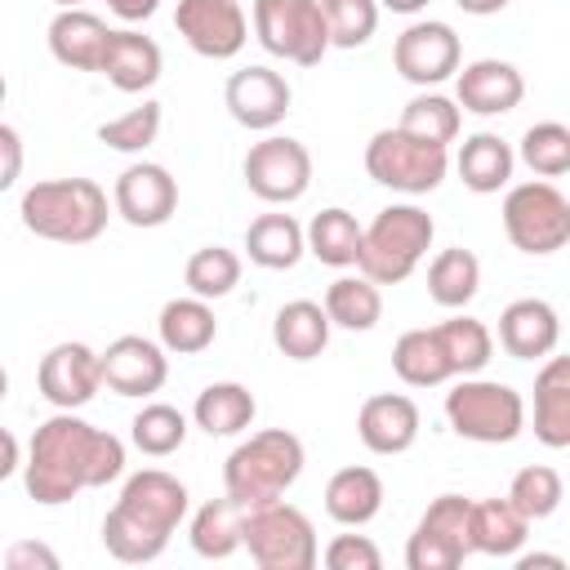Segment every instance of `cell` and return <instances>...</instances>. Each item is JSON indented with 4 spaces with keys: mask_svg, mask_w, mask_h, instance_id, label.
<instances>
[{
    "mask_svg": "<svg viewBox=\"0 0 570 570\" xmlns=\"http://www.w3.org/2000/svg\"><path fill=\"white\" fill-rule=\"evenodd\" d=\"M125 472V441L107 428L85 423L76 410L49 414L27 445L22 485L40 508L71 503L80 490H102Z\"/></svg>",
    "mask_w": 570,
    "mask_h": 570,
    "instance_id": "6da1fadb",
    "label": "cell"
},
{
    "mask_svg": "<svg viewBox=\"0 0 570 570\" xmlns=\"http://www.w3.org/2000/svg\"><path fill=\"white\" fill-rule=\"evenodd\" d=\"M187 508H191V494L174 472L142 468V472L125 476L120 499L107 508L102 548L125 566L156 561L169 548V534L183 525Z\"/></svg>",
    "mask_w": 570,
    "mask_h": 570,
    "instance_id": "7a4b0ae2",
    "label": "cell"
},
{
    "mask_svg": "<svg viewBox=\"0 0 570 570\" xmlns=\"http://www.w3.org/2000/svg\"><path fill=\"white\" fill-rule=\"evenodd\" d=\"M18 218L31 236L53 245H89L107 232L111 205L94 178H45L22 191Z\"/></svg>",
    "mask_w": 570,
    "mask_h": 570,
    "instance_id": "3957f363",
    "label": "cell"
},
{
    "mask_svg": "<svg viewBox=\"0 0 570 570\" xmlns=\"http://www.w3.org/2000/svg\"><path fill=\"white\" fill-rule=\"evenodd\" d=\"M303 441L285 428H263L249 441H240L223 463V490L240 508H258L272 499H285V490L303 476Z\"/></svg>",
    "mask_w": 570,
    "mask_h": 570,
    "instance_id": "277c9868",
    "label": "cell"
},
{
    "mask_svg": "<svg viewBox=\"0 0 570 570\" xmlns=\"http://www.w3.org/2000/svg\"><path fill=\"white\" fill-rule=\"evenodd\" d=\"M436 223L428 209L419 205H387L374 214L370 227H361V254H356V272L374 285H401L423 254L432 249Z\"/></svg>",
    "mask_w": 570,
    "mask_h": 570,
    "instance_id": "5b68a950",
    "label": "cell"
},
{
    "mask_svg": "<svg viewBox=\"0 0 570 570\" xmlns=\"http://www.w3.org/2000/svg\"><path fill=\"white\" fill-rule=\"evenodd\" d=\"M445 419L463 441L476 445H508L525 428V401L517 387L481 374H463L445 392Z\"/></svg>",
    "mask_w": 570,
    "mask_h": 570,
    "instance_id": "8992f818",
    "label": "cell"
},
{
    "mask_svg": "<svg viewBox=\"0 0 570 570\" xmlns=\"http://www.w3.org/2000/svg\"><path fill=\"white\" fill-rule=\"evenodd\" d=\"M240 548H249V557H254L263 570H312V566L321 561L312 517H307L303 508L285 503V499L245 508Z\"/></svg>",
    "mask_w": 570,
    "mask_h": 570,
    "instance_id": "52a82bcc",
    "label": "cell"
},
{
    "mask_svg": "<svg viewBox=\"0 0 570 570\" xmlns=\"http://www.w3.org/2000/svg\"><path fill=\"white\" fill-rule=\"evenodd\" d=\"M445 169H450V147L414 138V134H405L396 125L379 129L365 142V174L379 187H392V191H405V196H423V191L441 187Z\"/></svg>",
    "mask_w": 570,
    "mask_h": 570,
    "instance_id": "ba28073f",
    "label": "cell"
},
{
    "mask_svg": "<svg viewBox=\"0 0 570 570\" xmlns=\"http://www.w3.org/2000/svg\"><path fill=\"white\" fill-rule=\"evenodd\" d=\"M503 232L521 254H557L570 240V200L557 183L530 178L503 196Z\"/></svg>",
    "mask_w": 570,
    "mask_h": 570,
    "instance_id": "9c48e42d",
    "label": "cell"
},
{
    "mask_svg": "<svg viewBox=\"0 0 570 570\" xmlns=\"http://www.w3.org/2000/svg\"><path fill=\"white\" fill-rule=\"evenodd\" d=\"M249 18L258 45L294 67H316L330 53V27L321 0H254Z\"/></svg>",
    "mask_w": 570,
    "mask_h": 570,
    "instance_id": "30bf717a",
    "label": "cell"
},
{
    "mask_svg": "<svg viewBox=\"0 0 570 570\" xmlns=\"http://www.w3.org/2000/svg\"><path fill=\"white\" fill-rule=\"evenodd\" d=\"M468 557H472V499L436 494L405 543V566L410 570H459Z\"/></svg>",
    "mask_w": 570,
    "mask_h": 570,
    "instance_id": "8fae6325",
    "label": "cell"
},
{
    "mask_svg": "<svg viewBox=\"0 0 570 570\" xmlns=\"http://www.w3.org/2000/svg\"><path fill=\"white\" fill-rule=\"evenodd\" d=\"M245 187L267 205H294L312 187V151L298 138L267 134L245 151Z\"/></svg>",
    "mask_w": 570,
    "mask_h": 570,
    "instance_id": "7c38bea8",
    "label": "cell"
},
{
    "mask_svg": "<svg viewBox=\"0 0 570 570\" xmlns=\"http://www.w3.org/2000/svg\"><path fill=\"white\" fill-rule=\"evenodd\" d=\"M459 62H463V45H459L454 27L436 22V18L410 22L392 45V67L401 71V80H410L419 89L450 80L459 71Z\"/></svg>",
    "mask_w": 570,
    "mask_h": 570,
    "instance_id": "4fadbf2b",
    "label": "cell"
},
{
    "mask_svg": "<svg viewBox=\"0 0 570 570\" xmlns=\"http://www.w3.org/2000/svg\"><path fill=\"white\" fill-rule=\"evenodd\" d=\"M174 27L200 58H214V62L236 58L249 40V18L240 0H178Z\"/></svg>",
    "mask_w": 570,
    "mask_h": 570,
    "instance_id": "5bb4252c",
    "label": "cell"
},
{
    "mask_svg": "<svg viewBox=\"0 0 570 570\" xmlns=\"http://www.w3.org/2000/svg\"><path fill=\"white\" fill-rule=\"evenodd\" d=\"M223 102L232 111L236 125L254 129V134H272L285 116H289V102H294V89L281 71L272 67H240L227 76L223 85Z\"/></svg>",
    "mask_w": 570,
    "mask_h": 570,
    "instance_id": "9a60e30c",
    "label": "cell"
},
{
    "mask_svg": "<svg viewBox=\"0 0 570 570\" xmlns=\"http://www.w3.org/2000/svg\"><path fill=\"white\" fill-rule=\"evenodd\" d=\"M98 370L102 387H111L116 396H151L169 379V352L156 338L120 334L98 352Z\"/></svg>",
    "mask_w": 570,
    "mask_h": 570,
    "instance_id": "2e32d148",
    "label": "cell"
},
{
    "mask_svg": "<svg viewBox=\"0 0 570 570\" xmlns=\"http://www.w3.org/2000/svg\"><path fill=\"white\" fill-rule=\"evenodd\" d=\"M36 383H40V396L53 405V410H80L98 396L102 387V370H98V352L89 343H53L45 356H40V370H36Z\"/></svg>",
    "mask_w": 570,
    "mask_h": 570,
    "instance_id": "e0dca14e",
    "label": "cell"
},
{
    "mask_svg": "<svg viewBox=\"0 0 570 570\" xmlns=\"http://www.w3.org/2000/svg\"><path fill=\"white\" fill-rule=\"evenodd\" d=\"M111 209L129 227H165L178 209V178L156 160H134L111 187Z\"/></svg>",
    "mask_w": 570,
    "mask_h": 570,
    "instance_id": "ac0fdd59",
    "label": "cell"
},
{
    "mask_svg": "<svg viewBox=\"0 0 570 570\" xmlns=\"http://www.w3.org/2000/svg\"><path fill=\"white\" fill-rule=\"evenodd\" d=\"M454 76V102L472 116H508L525 98V76L503 58H476Z\"/></svg>",
    "mask_w": 570,
    "mask_h": 570,
    "instance_id": "d6986e66",
    "label": "cell"
},
{
    "mask_svg": "<svg viewBox=\"0 0 570 570\" xmlns=\"http://www.w3.org/2000/svg\"><path fill=\"white\" fill-rule=\"evenodd\" d=\"M419 428H423V414L405 392L365 396L356 414V436L370 454H405L419 441Z\"/></svg>",
    "mask_w": 570,
    "mask_h": 570,
    "instance_id": "ffe728a7",
    "label": "cell"
},
{
    "mask_svg": "<svg viewBox=\"0 0 570 570\" xmlns=\"http://www.w3.org/2000/svg\"><path fill=\"white\" fill-rule=\"evenodd\" d=\"M561 343V316L548 298H512L499 312V347L517 361H543Z\"/></svg>",
    "mask_w": 570,
    "mask_h": 570,
    "instance_id": "44dd1931",
    "label": "cell"
},
{
    "mask_svg": "<svg viewBox=\"0 0 570 570\" xmlns=\"http://www.w3.org/2000/svg\"><path fill=\"white\" fill-rule=\"evenodd\" d=\"M160 67H165V53L151 36L134 31V27H120L107 36V49H102V62L98 71L107 76V85H116L120 94H142L160 80Z\"/></svg>",
    "mask_w": 570,
    "mask_h": 570,
    "instance_id": "7402d4cb",
    "label": "cell"
},
{
    "mask_svg": "<svg viewBox=\"0 0 570 570\" xmlns=\"http://www.w3.org/2000/svg\"><path fill=\"white\" fill-rule=\"evenodd\" d=\"M111 27L89 9H58L49 22V53L71 71H98Z\"/></svg>",
    "mask_w": 570,
    "mask_h": 570,
    "instance_id": "603a6c76",
    "label": "cell"
},
{
    "mask_svg": "<svg viewBox=\"0 0 570 570\" xmlns=\"http://www.w3.org/2000/svg\"><path fill=\"white\" fill-rule=\"evenodd\" d=\"M534 436L548 450L570 445V356H543L534 374Z\"/></svg>",
    "mask_w": 570,
    "mask_h": 570,
    "instance_id": "cb8c5ba5",
    "label": "cell"
},
{
    "mask_svg": "<svg viewBox=\"0 0 570 570\" xmlns=\"http://www.w3.org/2000/svg\"><path fill=\"white\" fill-rule=\"evenodd\" d=\"M454 169H459V178H463L468 191L494 196V191H503V187L512 183L517 151H512V142H503L499 134L481 129V134L463 138V147H459V156H454Z\"/></svg>",
    "mask_w": 570,
    "mask_h": 570,
    "instance_id": "d4e9b609",
    "label": "cell"
},
{
    "mask_svg": "<svg viewBox=\"0 0 570 570\" xmlns=\"http://www.w3.org/2000/svg\"><path fill=\"white\" fill-rule=\"evenodd\" d=\"M330 330L334 325H330L325 307L312 298H294V303L276 307V316H272V343L289 361H316L330 347Z\"/></svg>",
    "mask_w": 570,
    "mask_h": 570,
    "instance_id": "484cf974",
    "label": "cell"
},
{
    "mask_svg": "<svg viewBox=\"0 0 570 570\" xmlns=\"http://www.w3.org/2000/svg\"><path fill=\"white\" fill-rule=\"evenodd\" d=\"M379 508H383V481H379L374 468L352 463V468H338L325 481V512H330V521L356 530V525H370L379 517Z\"/></svg>",
    "mask_w": 570,
    "mask_h": 570,
    "instance_id": "4316f807",
    "label": "cell"
},
{
    "mask_svg": "<svg viewBox=\"0 0 570 570\" xmlns=\"http://www.w3.org/2000/svg\"><path fill=\"white\" fill-rule=\"evenodd\" d=\"M156 334H160V347L174 352V356H196L205 352L214 338H218V321H214V307L209 298H169L156 316Z\"/></svg>",
    "mask_w": 570,
    "mask_h": 570,
    "instance_id": "83f0119b",
    "label": "cell"
},
{
    "mask_svg": "<svg viewBox=\"0 0 570 570\" xmlns=\"http://www.w3.org/2000/svg\"><path fill=\"white\" fill-rule=\"evenodd\" d=\"M258 414V401L245 383H209L196 392V405H191V423L209 436H240Z\"/></svg>",
    "mask_w": 570,
    "mask_h": 570,
    "instance_id": "f1b7e54d",
    "label": "cell"
},
{
    "mask_svg": "<svg viewBox=\"0 0 570 570\" xmlns=\"http://www.w3.org/2000/svg\"><path fill=\"white\" fill-rule=\"evenodd\" d=\"M245 254H249L254 267L289 272V267H298V258L307 254L303 227L294 223V214H258V218L245 227Z\"/></svg>",
    "mask_w": 570,
    "mask_h": 570,
    "instance_id": "f546056e",
    "label": "cell"
},
{
    "mask_svg": "<svg viewBox=\"0 0 570 570\" xmlns=\"http://www.w3.org/2000/svg\"><path fill=\"white\" fill-rule=\"evenodd\" d=\"M303 245L312 258H321L325 267H356L361 254V223L356 214L330 205L321 214H312V223L303 227Z\"/></svg>",
    "mask_w": 570,
    "mask_h": 570,
    "instance_id": "4dcf8cb0",
    "label": "cell"
},
{
    "mask_svg": "<svg viewBox=\"0 0 570 570\" xmlns=\"http://www.w3.org/2000/svg\"><path fill=\"white\" fill-rule=\"evenodd\" d=\"M481 289V258L463 245L454 249H441L432 263H428V294L436 307H450V312H463Z\"/></svg>",
    "mask_w": 570,
    "mask_h": 570,
    "instance_id": "1f68e13d",
    "label": "cell"
},
{
    "mask_svg": "<svg viewBox=\"0 0 570 570\" xmlns=\"http://www.w3.org/2000/svg\"><path fill=\"white\" fill-rule=\"evenodd\" d=\"M240 521H245V508L227 494L200 503L196 517H191V530H187L191 552L205 557V561H227L240 548Z\"/></svg>",
    "mask_w": 570,
    "mask_h": 570,
    "instance_id": "d6a6232c",
    "label": "cell"
},
{
    "mask_svg": "<svg viewBox=\"0 0 570 570\" xmlns=\"http://www.w3.org/2000/svg\"><path fill=\"white\" fill-rule=\"evenodd\" d=\"M432 334H436V343H441V352H445L454 379L481 374V370L490 365V356H494V334L485 330V321H476V316H468V312H454L450 321L432 325Z\"/></svg>",
    "mask_w": 570,
    "mask_h": 570,
    "instance_id": "836d02e7",
    "label": "cell"
},
{
    "mask_svg": "<svg viewBox=\"0 0 570 570\" xmlns=\"http://www.w3.org/2000/svg\"><path fill=\"white\" fill-rule=\"evenodd\" d=\"M392 370H396V379L410 383V387H441V383L454 379V370H450V361H445V352H441L432 325L405 330V334L396 338V347H392Z\"/></svg>",
    "mask_w": 570,
    "mask_h": 570,
    "instance_id": "e575fe53",
    "label": "cell"
},
{
    "mask_svg": "<svg viewBox=\"0 0 570 570\" xmlns=\"http://www.w3.org/2000/svg\"><path fill=\"white\" fill-rule=\"evenodd\" d=\"M325 316H330V325H338V330H352V334H365V330H374L379 321H383V294H379V285L374 281H365L361 272L356 276H338L330 289H325Z\"/></svg>",
    "mask_w": 570,
    "mask_h": 570,
    "instance_id": "d590c367",
    "label": "cell"
},
{
    "mask_svg": "<svg viewBox=\"0 0 570 570\" xmlns=\"http://www.w3.org/2000/svg\"><path fill=\"white\" fill-rule=\"evenodd\" d=\"M530 534V521L503 499H481L472 503V552L485 557H512Z\"/></svg>",
    "mask_w": 570,
    "mask_h": 570,
    "instance_id": "8d00e7d4",
    "label": "cell"
},
{
    "mask_svg": "<svg viewBox=\"0 0 570 570\" xmlns=\"http://www.w3.org/2000/svg\"><path fill=\"white\" fill-rule=\"evenodd\" d=\"M459 125H463L459 102L445 98V94H428V89L414 94L401 107V120H396V129H405L414 138H428V142H441V147H450L459 138Z\"/></svg>",
    "mask_w": 570,
    "mask_h": 570,
    "instance_id": "74e56055",
    "label": "cell"
},
{
    "mask_svg": "<svg viewBox=\"0 0 570 570\" xmlns=\"http://www.w3.org/2000/svg\"><path fill=\"white\" fill-rule=\"evenodd\" d=\"M129 441H134L142 454L165 459V454L183 450V441H187V414H183L178 405H169V401H151V405H142V410L134 414Z\"/></svg>",
    "mask_w": 570,
    "mask_h": 570,
    "instance_id": "f35d334b",
    "label": "cell"
},
{
    "mask_svg": "<svg viewBox=\"0 0 570 570\" xmlns=\"http://www.w3.org/2000/svg\"><path fill=\"white\" fill-rule=\"evenodd\" d=\"M517 160L534 174V178H561L570 174V129L561 120H539L521 134Z\"/></svg>",
    "mask_w": 570,
    "mask_h": 570,
    "instance_id": "ab89813d",
    "label": "cell"
},
{
    "mask_svg": "<svg viewBox=\"0 0 570 570\" xmlns=\"http://www.w3.org/2000/svg\"><path fill=\"white\" fill-rule=\"evenodd\" d=\"M561 499H566V481H561V472L548 468V463L521 468V472L512 476V485H508V503H512L525 521L552 517V512L561 508Z\"/></svg>",
    "mask_w": 570,
    "mask_h": 570,
    "instance_id": "60d3db41",
    "label": "cell"
},
{
    "mask_svg": "<svg viewBox=\"0 0 570 570\" xmlns=\"http://www.w3.org/2000/svg\"><path fill=\"white\" fill-rule=\"evenodd\" d=\"M183 281L196 298H223L240 285V254L227 249V245H205L187 258L183 267Z\"/></svg>",
    "mask_w": 570,
    "mask_h": 570,
    "instance_id": "b9f144b4",
    "label": "cell"
},
{
    "mask_svg": "<svg viewBox=\"0 0 570 570\" xmlns=\"http://www.w3.org/2000/svg\"><path fill=\"white\" fill-rule=\"evenodd\" d=\"M156 134H160V102H151V98L98 125V142L111 151H125V156L147 151L156 142Z\"/></svg>",
    "mask_w": 570,
    "mask_h": 570,
    "instance_id": "7bdbcfd3",
    "label": "cell"
},
{
    "mask_svg": "<svg viewBox=\"0 0 570 570\" xmlns=\"http://www.w3.org/2000/svg\"><path fill=\"white\" fill-rule=\"evenodd\" d=\"M330 49H361L379 27V0H321Z\"/></svg>",
    "mask_w": 570,
    "mask_h": 570,
    "instance_id": "ee69618b",
    "label": "cell"
},
{
    "mask_svg": "<svg viewBox=\"0 0 570 570\" xmlns=\"http://www.w3.org/2000/svg\"><path fill=\"white\" fill-rule=\"evenodd\" d=\"M321 561L330 570H379L383 566V552L370 534H334L321 552Z\"/></svg>",
    "mask_w": 570,
    "mask_h": 570,
    "instance_id": "f6af8a7d",
    "label": "cell"
},
{
    "mask_svg": "<svg viewBox=\"0 0 570 570\" xmlns=\"http://www.w3.org/2000/svg\"><path fill=\"white\" fill-rule=\"evenodd\" d=\"M22 174V134L0 120V191H9Z\"/></svg>",
    "mask_w": 570,
    "mask_h": 570,
    "instance_id": "bcb514c9",
    "label": "cell"
},
{
    "mask_svg": "<svg viewBox=\"0 0 570 570\" xmlns=\"http://www.w3.org/2000/svg\"><path fill=\"white\" fill-rule=\"evenodd\" d=\"M4 566H13V570H58V552L53 548H45V543H36V539H27V543H13L9 552H4Z\"/></svg>",
    "mask_w": 570,
    "mask_h": 570,
    "instance_id": "7dc6e473",
    "label": "cell"
},
{
    "mask_svg": "<svg viewBox=\"0 0 570 570\" xmlns=\"http://www.w3.org/2000/svg\"><path fill=\"white\" fill-rule=\"evenodd\" d=\"M107 9H111L120 22H147V18L160 9V0H107Z\"/></svg>",
    "mask_w": 570,
    "mask_h": 570,
    "instance_id": "c3c4849f",
    "label": "cell"
},
{
    "mask_svg": "<svg viewBox=\"0 0 570 570\" xmlns=\"http://www.w3.org/2000/svg\"><path fill=\"white\" fill-rule=\"evenodd\" d=\"M18 468H22V445L9 428H0V481H9Z\"/></svg>",
    "mask_w": 570,
    "mask_h": 570,
    "instance_id": "681fc988",
    "label": "cell"
},
{
    "mask_svg": "<svg viewBox=\"0 0 570 570\" xmlns=\"http://www.w3.org/2000/svg\"><path fill=\"white\" fill-rule=\"evenodd\" d=\"M463 13H472V18H490V13H503L512 0H454Z\"/></svg>",
    "mask_w": 570,
    "mask_h": 570,
    "instance_id": "f907efd6",
    "label": "cell"
},
{
    "mask_svg": "<svg viewBox=\"0 0 570 570\" xmlns=\"http://www.w3.org/2000/svg\"><path fill=\"white\" fill-rule=\"evenodd\" d=\"M534 566L566 570V557H557V552H530V557H517V570H534Z\"/></svg>",
    "mask_w": 570,
    "mask_h": 570,
    "instance_id": "816d5d0a",
    "label": "cell"
},
{
    "mask_svg": "<svg viewBox=\"0 0 570 570\" xmlns=\"http://www.w3.org/2000/svg\"><path fill=\"white\" fill-rule=\"evenodd\" d=\"M428 4H432V0H379V9H392V13H405V18H410V13H423Z\"/></svg>",
    "mask_w": 570,
    "mask_h": 570,
    "instance_id": "f5cc1de1",
    "label": "cell"
},
{
    "mask_svg": "<svg viewBox=\"0 0 570 570\" xmlns=\"http://www.w3.org/2000/svg\"><path fill=\"white\" fill-rule=\"evenodd\" d=\"M4 396H9V370L0 365V401H4Z\"/></svg>",
    "mask_w": 570,
    "mask_h": 570,
    "instance_id": "db71d44e",
    "label": "cell"
},
{
    "mask_svg": "<svg viewBox=\"0 0 570 570\" xmlns=\"http://www.w3.org/2000/svg\"><path fill=\"white\" fill-rule=\"evenodd\" d=\"M53 4H58V9H80L85 0H53Z\"/></svg>",
    "mask_w": 570,
    "mask_h": 570,
    "instance_id": "11a10c76",
    "label": "cell"
},
{
    "mask_svg": "<svg viewBox=\"0 0 570 570\" xmlns=\"http://www.w3.org/2000/svg\"><path fill=\"white\" fill-rule=\"evenodd\" d=\"M4 98H9V85H4V76H0V107H4Z\"/></svg>",
    "mask_w": 570,
    "mask_h": 570,
    "instance_id": "9f6ffc18",
    "label": "cell"
}]
</instances>
